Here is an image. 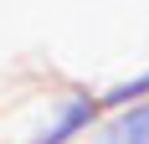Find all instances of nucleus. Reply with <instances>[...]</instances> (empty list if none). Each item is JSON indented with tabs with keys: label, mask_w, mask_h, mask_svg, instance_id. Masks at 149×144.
Here are the masks:
<instances>
[{
	"label": "nucleus",
	"mask_w": 149,
	"mask_h": 144,
	"mask_svg": "<svg viewBox=\"0 0 149 144\" xmlns=\"http://www.w3.org/2000/svg\"><path fill=\"white\" fill-rule=\"evenodd\" d=\"M103 98L93 93V87H67V93H57L52 98V113H46V124L36 129V139L41 144H67V139H82V134H93L98 124H103Z\"/></svg>",
	"instance_id": "1"
},
{
	"label": "nucleus",
	"mask_w": 149,
	"mask_h": 144,
	"mask_svg": "<svg viewBox=\"0 0 149 144\" xmlns=\"http://www.w3.org/2000/svg\"><path fill=\"white\" fill-rule=\"evenodd\" d=\"M98 98H103V108H123V103H139V98H149V67L129 72V77H118V82H108Z\"/></svg>",
	"instance_id": "2"
}]
</instances>
